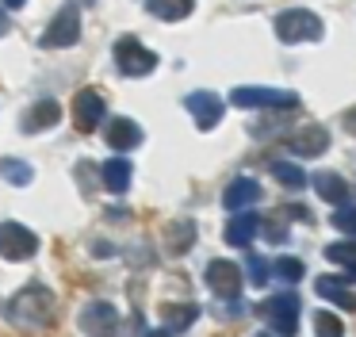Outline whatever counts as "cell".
<instances>
[{
    "mask_svg": "<svg viewBox=\"0 0 356 337\" xmlns=\"http://www.w3.org/2000/svg\"><path fill=\"white\" fill-rule=\"evenodd\" d=\"M58 314V299L50 288H42V283H31V288H24L16 299L8 303V318L16 322V326H27V329H39V326H50Z\"/></svg>",
    "mask_w": 356,
    "mask_h": 337,
    "instance_id": "6da1fadb",
    "label": "cell"
},
{
    "mask_svg": "<svg viewBox=\"0 0 356 337\" xmlns=\"http://www.w3.org/2000/svg\"><path fill=\"white\" fill-rule=\"evenodd\" d=\"M276 35L280 42H318L325 35V27L307 8H287V12L276 15Z\"/></svg>",
    "mask_w": 356,
    "mask_h": 337,
    "instance_id": "7a4b0ae2",
    "label": "cell"
},
{
    "mask_svg": "<svg viewBox=\"0 0 356 337\" xmlns=\"http://www.w3.org/2000/svg\"><path fill=\"white\" fill-rule=\"evenodd\" d=\"M299 311H302V303H299V295H295V291L272 295L268 303L261 306V314L268 318V326L276 329L280 337H291L295 334V326H299Z\"/></svg>",
    "mask_w": 356,
    "mask_h": 337,
    "instance_id": "3957f363",
    "label": "cell"
},
{
    "mask_svg": "<svg viewBox=\"0 0 356 337\" xmlns=\"http://www.w3.org/2000/svg\"><path fill=\"white\" fill-rule=\"evenodd\" d=\"M115 65H119V73H127V77H146L149 69L157 65V54L146 50L134 35H127L115 42Z\"/></svg>",
    "mask_w": 356,
    "mask_h": 337,
    "instance_id": "277c9868",
    "label": "cell"
},
{
    "mask_svg": "<svg viewBox=\"0 0 356 337\" xmlns=\"http://www.w3.org/2000/svg\"><path fill=\"white\" fill-rule=\"evenodd\" d=\"M230 100L238 107H284V111H295V107H299V96H295V92H284V88H253V84L234 88Z\"/></svg>",
    "mask_w": 356,
    "mask_h": 337,
    "instance_id": "5b68a950",
    "label": "cell"
},
{
    "mask_svg": "<svg viewBox=\"0 0 356 337\" xmlns=\"http://www.w3.org/2000/svg\"><path fill=\"white\" fill-rule=\"evenodd\" d=\"M39 249V237L19 222H0V257L4 260H27Z\"/></svg>",
    "mask_w": 356,
    "mask_h": 337,
    "instance_id": "8992f818",
    "label": "cell"
},
{
    "mask_svg": "<svg viewBox=\"0 0 356 337\" xmlns=\"http://www.w3.org/2000/svg\"><path fill=\"white\" fill-rule=\"evenodd\" d=\"M77 322H81V329H85L88 337H115L119 334V311L111 303H104V299L88 303Z\"/></svg>",
    "mask_w": 356,
    "mask_h": 337,
    "instance_id": "52a82bcc",
    "label": "cell"
},
{
    "mask_svg": "<svg viewBox=\"0 0 356 337\" xmlns=\"http://www.w3.org/2000/svg\"><path fill=\"white\" fill-rule=\"evenodd\" d=\"M203 276H207V288L215 291L218 299H226V303H234V299L241 295V268L234 265V260H211Z\"/></svg>",
    "mask_w": 356,
    "mask_h": 337,
    "instance_id": "ba28073f",
    "label": "cell"
},
{
    "mask_svg": "<svg viewBox=\"0 0 356 337\" xmlns=\"http://www.w3.org/2000/svg\"><path fill=\"white\" fill-rule=\"evenodd\" d=\"M81 38V12L77 8H62V12L50 19V27L42 31V46L47 50H54V46H73Z\"/></svg>",
    "mask_w": 356,
    "mask_h": 337,
    "instance_id": "9c48e42d",
    "label": "cell"
},
{
    "mask_svg": "<svg viewBox=\"0 0 356 337\" xmlns=\"http://www.w3.org/2000/svg\"><path fill=\"white\" fill-rule=\"evenodd\" d=\"M73 123H77V130H85V134H92L96 127L104 123V96L92 88H81L77 96H73Z\"/></svg>",
    "mask_w": 356,
    "mask_h": 337,
    "instance_id": "30bf717a",
    "label": "cell"
},
{
    "mask_svg": "<svg viewBox=\"0 0 356 337\" xmlns=\"http://www.w3.org/2000/svg\"><path fill=\"white\" fill-rule=\"evenodd\" d=\"M188 111L195 115V127L200 130H211L222 123V100L215 96V92H192L188 96Z\"/></svg>",
    "mask_w": 356,
    "mask_h": 337,
    "instance_id": "8fae6325",
    "label": "cell"
},
{
    "mask_svg": "<svg viewBox=\"0 0 356 337\" xmlns=\"http://www.w3.org/2000/svg\"><path fill=\"white\" fill-rule=\"evenodd\" d=\"M325 146H330V130L318 127V123H307V127L295 130V138H291V153H295V157H322Z\"/></svg>",
    "mask_w": 356,
    "mask_h": 337,
    "instance_id": "7c38bea8",
    "label": "cell"
},
{
    "mask_svg": "<svg viewBox=\"0 0 356 337\" xmlns=\"http://www.w3.org/2000/svg\"><path fill=\"white\" fill-rule=\"evenodd\" d=\"M58 119H62V107H58V100H39L35 107H27V115H24V123H19V127H24L27 134H39V130L58 127Z\"/></svg>",
    "mask_w": 356,
    "mask_h": 337,
    "instance_id": "4fadbf2b",
    "label": "cell"
},
{
    "mask_svg": "<svg viewBox=\"0 0 356 337\" xmlns=\"http://www.w3.org/2000/svg\"><path fill=\"white\" fill-rule=\"evenodd\" d=\"M257 230H261V219H257L253 211H234V219L226 222V242L238 245V249H245V245L257 237Z\"/></svg>",
    "mask_w": 356,
    "mask_h": 337,
    "instance_id": "5bb4252c",
    "label": "cell"
},
{
    "mask_svg": "<svg viewBox=\"0 0 356 337\" xmlns=\"http://www.w3.org/2000/svg\"><path fill=\"white\" fill-rule=\"evenodd\" d=\"M261 199V184L249 180V176H241V180H234L230 188L222 191V203L230 207V211H249V207Z\"/></svg>",
    "mask_w": 356,
    "mask_h": 337,
    "instance_id": "9a60e30c",
    "label": "cell"
},
{
    "mask_svg": "<svg viewBox=\"0 0 356 337\" xmlns=\"http://www.w3.org/2000/svg\"><path fill=\"white\" fill-rule=\"evenodd\" d=\"M314 291H318L322 299H330V303H337L341 311H356V291H348L341 276H318V280H314Z\"/></svg>",
    "mask_w": 356,
    "mask_h": 337,
    "instance_id": "2e32d148",
    "label": "cell"
},
{
    "mask_svg": "<svg viewBox=\"0 0 356 337\" xmlns=\"http://www.w3.org/2000/svg\"><path fill=\"white\" fill-rule=\"evenodd\" d=\"M108 146L111 150H134V146H142V127L134 119H111L108 123Z\"/></svg>",
    "mask_w": 356,
    "mask_h": 337,
    "instance_id": "e0dca14e",
    "label": "cell"
},
{
    "mask_svg": "<svg viewBox=\"0 0 356 337\" xmlns=\"http://www.w3.org/2000/svg\"><path fill=\"white\" fill-rule=\"evenodd\" d=\"M195 318H200V306H195V303H165L161 306V322H165V329H169V334L188 329Z\"/></svg>",
    "mask_w": 356,
    "mask_h": 337,
    "instance_id": "ac0fdd59",
    "label": "cell"
},
{
    "mask_svg": "<svg viewBox=\"0 0 356 337\" xmlns=\"http://www.w3.org/2000/svg\"><path fill=\"white\" fill-rule=\"evenodd\" d=\"M100 176H104V188L115 191V196H123V191L131 188V161H127V157H111L108 165L100 168Z\"/></svg>",
    "mask_w": 356,
    "mask_h": 337,
    "instance_id": "d6986e66",
    "label": "cell"
},
{
    "mask_svg": "<svg viewBox=\"0 0 356 337\" xmlns=\"http://www.w3.org/2000/svg\"><path fill=\"white\" fill-rule=\"evenodd\" d=\"M310 180H314V191L325 199V203H345V199H348L345 176H337V173H314Z\"/></svg>",
    "mask_w": 356,
    "mask_h": 337,
    "instance_id": "ffe728a7",
    "label": "cell"
},
{
    "mask_svg": "<svg viewBox=\"0 0 356 337\" xmlns=\"http://www.w3.org/2000/svg\"><path fill=\"white\" fill-rule=\"evenodd\" d=\"M165 237H169V253H188L195 245V222L192 219H180V222H172L169 230H165Z\"/></svg>",
    "mask_w": 356,
    "mask_h": 337,
    "instance_id": "44dd1931",
    "label": "cell"
},
{
    "mask_svg": "<svg viewBox=\"0 0 356 337\" xmlns=\"http://www.w3.org/2000/svg\"><path fill=\"white\" fill-rule=\"evenodd\" d=\"M149 15H157V19H184V15H192L195 0H146Z\"/></svg>",
    "mask_w": 356,
    "mask_h": 337,
    "instance_id": "7402d4cb",
    "label": "cell"
},
{
    "mask_svg": "<svg viewBox=\"0 0 356 337\" xmlns=\"http://www.w3.org/2000/svg\"><path fill=\"white\" fill-rule=\"evenodd\" d=\"M325 260L348 268V276H356V242H333L325 245Z\"/></svg>",
    "mask_w": 356,
    "mask_h": 337,
    "instance_id": "603a6c76",
    "label": "cell"
},
{
    "mask_svg": "<svg viewBox=\"0 0 356 337\" xmlns=\"http://www.w3.org/2000/svg\"><path fill=\"white\" fill-rule=\"evenodd\" d=\"M0 176H4V180H12V184H19V188H24V184H31L35 168L27 165V161H16V157H4V161H0Z\"/></svg>",
    "mask_w": 356,
    "mask_h": 337,
    "instance_id": "cb8c5ba5",
    "label": "cell"
},
{
    "mask_svg": "<svg viewBox=\"0 0 356 337\" xmlns=\"http://www.w3.org/2000/svg\"><path fill=\"white\" fill-rule=\"evenodd\" d=\"M272 176H276L284 188H302V184H307V173H302L299 165H291V161H272Z\"/></svg>",
    "mask_w": 356,
    "mask_h": 337,
    "instance_id": "d4e9b609",
    "label": "cell"
},
{
    "mask_svg": "<svg viewBox=\"0 0 356 337\" xmlns=\"http://www.w3.org/2000/svg\"><path fill=\"white\" fill-rule=\"evenodd\" d=\"M314 334H318V337H345V326H341L337 314L318 311V314H314Z\"/></svg>",
    "mask_w": 356,
    "mask_h": 337,
    "instance_id": "484cf974",
    "label": "cell"
},
{
    "mask_svg": "<svg viewBox=\"0 0 356 337\" xmlns=\"http://www.w3.org/2000/svg\"><path fill=\"white\" fill-rule=\"evenodd\" d=\"M272 276H280V280H287V283L302 280V260H299V257H280V260H272Z\"/></svg>",
    "mask_w": 356,
    "mask_h": 337,
    "instance_id": "4316f807",
    "label": "cell"
},
{
    "mask_svg": "<svg viewBox=\"0 0 356 337\" xmlns=\"http://www.w3.org/2000/svg\"><path fill=\"white\" fill-rule=\"evenodd\" d=\"M333 226L345 230L348 237H356V203H337V211H333Z\"/></svg>",
    "mask_w": 356,
    "mask_h": 337,
    "instance_id": "83f0119b",
    "label": "cell"
},
{
    "mask_svg": "<svg viewBox=\"0 0 356 337\" xmlns=\"http://www.w3.org/2000/svg\"><path fill=\"white\" fill-rule=\"evenodd\" d=\"M245 268H249V283H253V288H264V283H268V260L264 257H257V253H249L245 257Z\"/></svg>",
    "mask_w": 356,
    "mask_h": 337,
    "instance_id": "f1b7e54d",
    "label": "cell"
},
{
    "mask_svg": "<svg viewBox=\"0 0 356 337\" xmlns=\"http://www.w3.org/2000/svg\"><path fill=\"white\" fill-rule=\"evenodd\" d=\"M264 234H268V242H287V226L284 222H264Z\"/></svg>",
    "mask_w": 356,
    "mask_h": 337,
    "instance_id": "f546056e",
    "label": "cell"
},
{
    "mask_svg": "<svg viewBox=\"0 0 356 337\" xmlns=\"http://www.w3.org/2000/svg\"><path fill=\"white\" fill-rule=\"evenodd\" d=\"M92 253H96V257H111V253H115V249H111L108 242H96V245H92Z\"/></svg>",
    "mask_w": 356,
    "mask_h": 337,
    "instance_id": "4dcf8cb0",
    "label": "cell"
},
{
    "mask_svg": "<svg viewBox=\"0 0 356 337\" xmlns=\"http://www.w3.org/2000/svg\"><path fill=\"white\" fill-rule=\"evenodd\" d=\"M8 31H12V19H8V12H4V8H0V38L8 35Z\"/></svg>",
    "mask_w": 356,
    "mask_h": 337,
    "instance_id": "1f68e13d",
    "label": "cell"
},
{
    "mask_svg": "<svg viewBox=\"0 0 356 337\" xmlns=\"http://www.w3.org/2000/svg\"><path fill=\"white\" fill-rule=\"evenodd\" d=\"M0 4H4V8H24L27 0H0Z\"/></svg>",
    "mask_w": 356,
    "mask_h": 337,
    "instance_id": "d6a6232c",
    "label": "cell"
},
{
    "mask_svg": "<svg viewBox=\"0 0 356 337\" xmlns=\"http://www.w3.org/2000/svg\"><path fill=\"white\" fill-rule=\"evenodd\" d=\"M146 337H172V334H169V329H149Z\"/></svg>",
    "mask_w": 356,
    "mask_h": 337,
    "instance_id": "836d02e7",
    "label": "cell"
},
{
    "mask_svg": "<svg viewBox=\"0 0 356 337\" xmlns=\"http://www.w3.org/2000/svg\"><path fill=\"white\" fill-rule=\"evenodd\" d=\"M77 4H96V0H77Z\"/></svg>",
    "mask_w": 356,
    "mask_h": 337,
    "instance_id": "e575fe53",
    "label": "cell"
},
{
    "mask_svg": "<svg viewBox=\"0 0 356 337\" xmlns=\"http://www.w3.org/2000/svg\"><path fill=\"white\" fill-rule=\"evenodd\" d=\"M257 337H272V334H257Z\"/></svg>",
    "mask_w": 356,
    "mask_h": 337,
    "instance_id": "d590c367",
    "label": "cell"
}]
</instances>
